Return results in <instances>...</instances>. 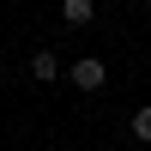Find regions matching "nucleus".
<instances>
[{
    "label": "nucleus",
    "mask_w": 151,
    "mask_h": 151,
    "mask_svg": "<svg viewBox=\"0 0 151 151\" xmlns=\"http://www.w3.org/2000/svg\"><path fill=\"white\" fill-rule=\"evenodd\" d=\"M67 79L79 85V91H103V85H109V67H103V60H91V55H85V60H73V73H67Z\"/></svg>",
    "instance_id": "nucleus-1"
},
{
    "label": "nucleus",
    "mask_w": 151,
    "mask_h": 151,
    "mask_svg": "<svg viewBox=\"0 0 151 151\" xmlns=\"http://www.w3.org/2000/svg\"><path fill=\"white\" fill-rule=\"evenodd\" d=\"M60 18H67L73 30H85V24L97 18V0H60Z\"/></svg>",
    "instance_id": "nucleus-2"
},
{
    "label": "nucleus",
    "mask_w": 151,
    "mask_h": 151,
    "mask_svg": "<svg viewBox=\"0 0 151 151\" xmlns=\"http://www.w3.org/2000/svg\"><path fill=\"white\" fill-rule=\"evenodd\" d=\"M30 79H60V60H55V48H36V55H30Z\"/></svg>",
    "instance_id": "nucleus-3"
},
{
    "label": "nucleus",
    "mask_w": 151,
    "mask_h": 151,
    "mask_svg": "<svg viewBox=\"0 0 151 151\" xmlns=\"http://www.w3.org/2000/svg\"><path fill=\"white\" fill-rule=\"evenodd\" d=\"M133 139L151 145V109H133Z\"/></svg>",
    "instance_id": "nucleus-4"
}]
</instances>
